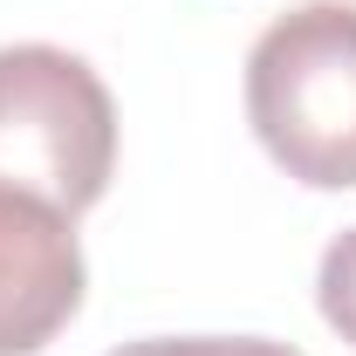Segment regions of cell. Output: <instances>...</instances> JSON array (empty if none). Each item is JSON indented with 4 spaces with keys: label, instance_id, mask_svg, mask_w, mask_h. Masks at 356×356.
<instances>
[{
    "label": "cell",
    "instance_id": "6da1fadb",
    "mask_svg": "<svg viewBox=\"0 0 356 356\" xmlns=\"http://www.w3.org/2000/svg\"><path fill=\"white\" fill-rule=\"evenodd\" d=\"M247 124L288 178L315 192L356 185V0H302L261 28Z\"/></svg>",
    "mask_w": 356,
    "mask_h": 356
},
{
    "label": "cell",
    "instance_id": "7a4b0ae2",
    "mask_svg": "<svg viewBox=\"0 0 356 356\" xmlns=\"http://www.w3.org/2000/svg\"><path fill=\"white\" fill-rule=\"evenodd\" d=\"M117 172V103L83 55L55 42L0 48V178L83 220Z\"/></svg>",
    "mask_w": 356,
    "mask_h": 356
},
{
    "label": "cell",
    "instance_id": "3957f363",
    "mask_svg": "<svg viewBox=\"0 0 356 356\" xmlns=\"http://www.w3.org/2000/svg\"><path fill=\"white\" fill-rule=\"evenodd\" d=\"M89 267L76 220L0 178V356L48 350L83 309Z\"/></svg>",
    "mask_w": 356,
    "mask_h": 356
},
{
    "label": "cell",
    "instance_id": "277c9868",
    "mask_svg": "<svg viewBox=\"0 0 356 356\" xmlns=\"http://www.w3.org/2000/svg\"><path fill=\"white\" fill-rule=\"evenodd\" d=\"M315 302H322V322L356 350V226L329 240V254L315 267Z\"/></svg>",
    "mask_w": 356,
    "mask_h": 356
},
{
    "label": "cell",
    "instance_id": "5b68a950",
    "mask_svg": "<svg viewBox=\"0 0 356 356\" xmlns=\"http://www.w3.org/2000/svg\"><path fill=\"white\" fill-rule=\"evenodd\" d=\"M110 356H302V350L274 343V336H144Z\"/></svg>",
    "mask_w": 356,
    "mask_h": 356
}]
</instances>
